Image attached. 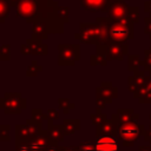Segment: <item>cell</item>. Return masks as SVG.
Listing matches in <instances>:
<instances>
[{
	"label": "cell",
	"instance_id": "cell-10",
	"mask_svg": "<svg viewBox=\"0 0 151 151\" xmlns=\"http://www.w3.org/2000/svg\"><path fill=\"white\" fill-rule=\"evenodd\" d=\"M112 0H80L81 7L90 12L107 13Z\"/></svg>",
	"mask_w": 151,
	"mask_h": 151
},
{
	"label": "cell",
	"instance_id": "cell-43",
	"mask_svg": "<svg viewBox=\"0 0 151 151\" xmlns=\"http://www.w3.org/2000/svg\"><path fill=\"white\" fill-rule=\"evenodd\" d=\"M149 73H150V76H151V72H149Z\"/></svg>",
	"mask_w": 151,
	"mask_h": 151
},
{
	"label": "cell",
	"instance_id": "cell-4",
	"mask_svg": "<svg viewBox=\"0 0 151 151\" xmlns=\"http://www.w3.org/2000/svg\"><path fill=\"white\" fill-rule=\"evenodd\" d=\"M80 59L79 44H59L58 45V64L60 66H71Z\"/></svg>",
	"mask_w": 151,
	"mask_h": 151
},
{
	"label": "cell",
	"instance_id": "cell-32",
	"mask_svg": "<svg viewBox=\"0 0 151 151\" xmlns=\"http://www.w3.org/2000/svg\"><path fill=\"white\" fill-rule=\"evenodd\" d=\"M11 126L9 125H0V138L1 140H9L11 139Z\"/></svg>",
	"mask_w": 151,
	"mask_h": 151
},
{
	"label": "cell",
	"instance_id": "cell-15",
	"mask_svg": "<svg viewBox=\"0 0 151 151\" xmlns=\"http://www.w3.org/2000/svg\"><path fill=\"white\" fill-rule=\"evenodd\" d=\"M26 42L29 46L31 50V54L32 55H47L48 53V46L46 44L42 42V40L39 39H34V38H29L26 40Z\"/></svg>",
	"mask_w": 151,
	"mask_h": 151
},
{
	"label": "cell",
	"instance_id": "cell-14",
	"mask_svg": "<svg viewBox=\"0 0 151 151\" xmlns=\"http://www.w3.org/2000/svg\"><path fill=\"white\" fill-rule=\"evenodd\" d=\"M147 77L143 71H137L134 72V76L129 78V90L134 94L137 93L145 84H146Z\"/></svg>",
	"mask_w": 151,
	"mask_h": 151
},
{
	"label": "cell",
	"instance_id": "cell-28",
	"mask_svg": "<svg viewBox=\"0 0 151 151\" xmlns=\"http://www.w3.org/2000/svg\"><path fill=\"white\" fill-rule=\"evenodd\" d=\"M106 119H107L106 114L100 113V109H99V107L97 109V113L91 114V120H92V124H93V125H98V124L103 123V122L106 120Z\"/></svg>",
	"mask_w": 151,
	"mask_h": 151
},
{
	"label": "cell",
	"instance_id": "cell-3",
	"mask_svg": "<svg viewBox=\"0 0 151 151\" xmlns=\"http://www.w3.org/2000/svg\"><path fill=\"white\" fill-rule=\"evenodd\" d=\"M118 125V137L123 142L124 146L133 145L134 140L139 138L140 134L145 132V127L137 123V120H127L119 123Z\"/></svg>",
	"mask_w": 151,
	"mask_h": 151
},
{
	"label": "cell",
	"instance_id": "cell-16",
	"mask_svg": "<svg viewBox=\"0 0 151 151\" xmlns=\"http://www.w3.org/2000/svg\"><path fill=\"white\" fill-rule=\"evenodd\" d=\"M139 116L137 113H134V111L132 109H119L117 111V113H114L112 116V120L116 124L119 123H124L127 120H138Z\"/></svg>",
	"mask_w": 151,
	"mask_h": 151
},
{
	"label": "cell",
	"instance_id": "cell-44",
	"mask_svg": "<svg viewBox=\"0 0 151 151\" xmlns=\"http://www.w3.org/2000/svg\"><path fill=\"white\" fill-rule=\"evenodd\" d=\"M0 140H1V138H0Z\"/></svg>",
	"mask_w": 151,
	"mask_h": 151
},
{
	"label": "cell",
	"instance_id": "cell-6",
	"mask_svg": "<svg viewBox=\"0 0 151 151\" xmlns=\"http://www.w3.org/2000/svg\"><path fill=\"white\" fill-rule=\"evenodd\" d=\"M97 52L106 57L107 60H123L129 53V45L126 42H110L107 45H96Z\"/></svg>",
	"mask_w": 151,
	"mask_h": 151
},
{
	"label": "cell",
	"instance_id": "cell-19",
	"mask_svg": "<svg viewBox=\"0 0 151 151\" xmlns=\"http://www.w3.org/2000/svg\"><path fill=\"white\" fill-rule=\"evenodd\" d=\"M63 126H64V131L65 134H72L76 131L80 130V122L79 119H65L63 122Z\"/></svg>",
	"mask_w": 151,
	"mask_h": 151
},
{
	"label": "cell",
	"instance_id": "cell-25",
	"mask_svg": "<svg viewBox=\"0 0 151 151\" xmlns=\"http://www.w3.org/2000/svg\"><path fill=\"white\" fill-rule=\"evenodd\" d=\"M11 9V2L8 0H0V17L6 20V18L9 14Z\"/></svg>",
	"mask_w": 151,
	"mask_h": 151
},
{
	"label": "cell",
	"instance_id": "cell-5",
	"mask_svg": "<svg viewBox=\"0 0 151 151\" xmlns=\"http://www.w3.org/2000/svg\"><path fill=\"white\" fill-rule=\"evenodd\" d=\"M26 107V99L20 93H5L0 99V109L7 114H19Z\"/></svg>",
	"mask_w": 151,
	"mask_h": 151
},
{
	"label": "cell",
	"instance_id": "cell-18",
	"mask_svg": "<svg viewBox=\"0 0 151 151\" xmlns=\"http://www.w3.org/2000/svg\"><path fill=\"white\" fill-rule=\"evenodd\" d=\"M97 94L113 99L118 96V91L116 87L112 86V83H101V85L97 87Z\"/></svg>",
	"mask_w": 151,
	"mask_h": 151
},
{
	"label": "cell",
	"instance_id": "cell-24",
	"mask_svg": "<svg viewBox=\"0 0 151 151\" xmlns=\"http://www.w3.org/2000/svg\"><path fill=\"white\" fill-rule=\"evenodd\" d=\"M58 104H59V105H58L59 109H61L65 114L68 113L71 109H74V105H73L67 98H59V99H58Z\"/></svg>",
	"mask_w": 151,
	"mask_h": 151
},
{
	"label": "cell",
	"instance_id": "cell-2",
	"mask_svg": "<svg viewBox=\"0 0 151 151\" xmlns=\"http://www.w3.org/2000/svg\"><path fill=\"white\" fill-rule=\"evenodd\" d=\"M132 38H133V22L126 19L116 20L110 17L109 29H107V44L110 42L124 44Z\"/></svg>",
	"mask_w": 151,
	"mask_h": 151
},
{
	"label": "cell",
	"instance_id": "cell-31",
	"mask_svg": "<svg viewBox=\"0 0 151 151\" xmlns=\"http://www.w3.org/2000/svg\"><path fill=\"white\" fill-rule=\"evenodd\" d=\"M144 55H145L144 61H143L144 68H145V71L151 72V47L144 51Z\"/></svg>",
	"mask_w": 151,
	"mask_h": 151
},
{
	"label": "cell",
	"instance_id": "cell-35",
	"mask_svg": "<svg viewBox=\"0 0 151 151\" xmlns=\"http://www.w3.org/2000/svg\"><path fill=\"white\" fill-rule=\"evenodd\" d=\"M144 24H145L144 32H145V34H147L149 38L151 39V15L144 18Z\"/></svg>",
	"mask_w": 151,
	"mask_h": 151
},
{
	"label": "cell",
	"instance_id": "cell-45",
	"mask_svg": "<svg viewBox=\"0 0 151 151\" xmlns=\"http://www.w3.org/2000/svg\"><path fill=\"white\" fill-rule=\"evenodd\" d=\"M150 143H151V142H150Z\"/></svg>",
	"mask_w": 151,
	"mask_h": 151
},
{
	"label": "cell",
	"instance_id": "cell-30",
	"mask_svg": "<svg viewBox=\"0 0 151 151\" xmlns=\"http://www.w3.org/2000/svg\"><path fill=\"white\" fill-rule=\"evenodd\" d=\"M31 113H32V119L35 122H42L44 119H46V114L42 113V109H32Z\"/></svg>",
	"mask_w": 151,
	"mask_h": 151
},
{
	"label": "cell",
	"instance_id": "cell-33",
	"mask_svg": "<svg viewBox=\"0 0 151 151\" xmlns=\"http://www.w3.org/2000/svg\"><path fill=\"white\" fill-rule=\"evenodd\" d=\"M111 100H112V99H110V98H106V97H103V96H100V94H97V98H96L97 107L103 109V107L106 106V104L111 103Z\"/></svg>",
	"mask_w": 151,
	"mask_h": 151
},
{
	"label": "cell",
	"instance_id": "cell-26",
	"mask_svg": "<svg viewBox=\"0 0 151 151\" xmlns=\"http://www.w3.org/2000/svg\"><path fill=\"white\" fill-rule=\"evenodd\" d=\"M106 57L101 53H96L93 55H91V65H101V66H105L106 65Z\"/></svg>",
	"mask_w": 151,
	"mask_h": 151
},
{
	"label": "cell",
	"instance_id": "cell-39",
	"mask_svg": "<svg viewBox=\"0 0 151 151\" xmlns=\"http://www.w3.org/2000/svg\"><path fill=\"white\" fill-rule=\"evenodd\" d=\"M60 151H77V146H60Z\"/></svg>",
	"mask_w": 151,
	"mask_h": 151
},
{
	"label": "cell",
	"instance_id": "cell-29",
	"mask_svg": "<svg viewBox=\"0 0 151 151\" xmlns=\"http://www.w3.org/2000/svg\"><path fill=\"white\" fill-rule=\"evenodd\" d=\"M77 151H96V143H92V142H81L77 146Z\"/></svg>",
	"mask_w": 151,
	"mask_h": 151
},
{
	"label": "cell",
	"instance_id": "cell-27",
	"mask_svg": "<svg viewBox=\"0 0 151 151\" xmlns=\"http://www.w3.org/2000/svg\"><path fill=\"white\" fill-rule=\"evenodd\" d=\"M0 60H11V45L4 44L0 46Z\"/></svg>",
	"mask_w": 151,
	"mask_h": 151
},
{
	"label": "cell",
	"instance_id": "cell-20",
	"mask_svg": "<svg viewBox=\"0 0 151 151\" xmlns=\"http://www.w3.org/2000/svg\"><path fill=\"white\" fill-rule=\"evenodd\" d=\"M57 17L63 24L70 22V8L67 6H59L57 11Z\"/></svg>",
	"mask_w": 151,
	"mask_h": 151
},
{
	"label": "cell",
	"instance_id": "cell-41",
	"mask_svg": "<svg viewBox=\"0 0 151 151\" xmlns=\"http://www.w3.org/2000/svg\"><path fill=\"white\" fill-rule=\"evenodd\" d=\"M8 1L11 2V6H13V7H17V5L19 2V0H8Z\"/></svg>",
	"mask_w": 151,
	"mask_h": 151
},
{
	"label": "cell",
	"instance_id": "cell-38",
	"mask_svg": "<svg viewBox=\"0 0 151 151\" xmlns=\"http://www.w3.org/2000/svg\"><path fill=\"white\" fill-rule=\"evenodd\" d=\"M144 11L151 15V0H147L144 2Z\"/></svg>",
	"mask_w": 151,
	"mask_h": 151
},
{
	"label": "cell",
	"instance_id": "cell-23",
	"mask_svg": "<svg viewBox=\"0 0 151 151\" xmlns=\"http://www.w3.org/2000/svg\"><path fill=\"white\" fill-rule=\"evenodd\" d=\"M41 71H42V66H40L35 60H32L31 65L27 67L26 76L27 77H35L38 74V72H41Z\"/></svg>",
	"mask_w": 151,
	"mask_h": 151
},
{
	"label": "cell",
	"instance_id": "cell-17",
	"mask_svg": "<svg viewBox=\"0 0 151 151\" xmlns=\"http://www.w3.org/2000/svg\"><path fill=\"white\" fill-rule=\"evenodd\" d=\"M47 136L53 140V142H61L65 137V131H64V126L63 125H57L53 124L52 120H48V129L46 131Z\"/></svg>",
	"mask_w": 151,
	"mask_h": 151
},
{
	"label": "cell",
	"instance_id": "cell-36",
	"mask_svg": "<svg viewBox=\"0 0 151 151\" xmlns=\"http://www.w3.org/2000/svg\"><path fill=\"white\" fill-rule=\"evenodd\" d=\"M20 52H21V54H24V55L31 54V50H29V46H28L27 42L21 44V46H20Z\"/></svg>",
	"mask_w": 151,
	"mask_h": 151
},
{
	"label": "cell",
	"instance_id": "cell-8",
	"mask_svg": "<svg viewBox=\"0 0 151 151\" xmlns=\"http://www.w3.org/2000/svg\"><path fill=\"white\" fill-rule=\"evenodd\" d=\"M41 122H35L32 118L26 120L24 125H15V138L22 140H29L42 132Z\"/></svg>",
	"mask_w": 151,
	"mask_h": 151
},
{
	"label": "cell",
	"instance_id": "cell-37",
	"mask_svg": "<svg viewBox=\"0 0 151 151\" xmlns=\"http://www.w3.org/2000/svg\"><path fill=\"white\" fill-rule=\"evenodd\" d=\"M44 151H60V146L58 145V143H53V144L48 145Z\"/></svg>",
	"mask_w": 151,
	"mask_h": 151
},
{
	"label": "cell",
	"instance_id": "cell-1",
	"mask_svg": "<svg viewBox=\"0 0 151 151\" xmlns=\"http://www.w3.org/2000/svg\"><path fill=\"white\" fill-rule=\"evenodd\" d=\"M58 7L59 4L54 0H19L15 8L18 18H25L29 24L46 20L48 22L50 33L61 34L65 24L57 17Z\"/></svg>",
	"mask_w": 151,
	"mask_h": 151
},
{
	"label": "cell",
	"instance_id": "cell-40",
	"mask_svg": "<svg viewBox=\"0 0 151 151\" xmlns=\"http://www.w3.org/2000/svg\"><path fill=\"white\" fill-rule=\"evenodd\" d=\"M138 151H151V146H140Z\"/></svg>",
	"mask_w": 151,
	"mask_h": 151
},
{
	"label": "cell",
	"instance_id": "cell-12",
	"mask_svg": "<svg viewBox=\"0 0 151 151\" xmlns=\"http://www.w3.org/2000/svg\"><path fill=\"white\" fill-rule=\"evenodd\" d=\"M96 134L97 137L100 136H118V125L111 120H104L103 123L96 125Z\"/></svg>",
	"mask_w": 151,
	"mask_h": 151
},
{
	"label": "cell",
	"instance_id": "cell-9",
	"mask_svg": "<svg viewBox=\"0 0 151 151\" xmlns=\"http://www.w3.org/2000/svg\"><path fill=\"white\" fill-rule=\"evenodd\" d=\"M127 11H129V6L124 0H112L107 13H109V17H111L112 19L123 20V19H126Z\"/></svg>",
	"mask_w": 151,
	"mask_h": 151
},
{
	"label": "cell",
	"instance_id": "cell-42",
	"mask_svg": "<svg viewBox=\"0 0 151 151\" xmlns=\"http://www.w3.org/2000/svg\"><path fill=\"white\" fill-rule=\"evenodd\" d=\"M2 22H5V19H2V18L0 17V24H2Z\"/></svg>",
	"mask_w": 151,
	"mask_h": 151
},
{
	"label": "cell",
	"instance_id": "cell-13",
	"mask_svg": "<svg viewBox=\"0 0 151 151\" xmlns=\"http://www.w3.org/2000/svg\"><path fill=\"white\" fill-rule=\"evenodd\" d=\"M32 38L39 39V40H45L48 38L50 29H48V22L46 20H39L35 21L32 26Z\"/></svg>",
	"mask_w": 151,
	"mask_h": 151
},
{
	"label": "cell",
	"instance_id": "cell-11",
	"mask_svg": "<svg viewBox=\"0 0 151 151\" xmlns=\"http://www.w3.org/2000/svg\"><path fill=\"white\" fill-rule=\"evenodd\" d=\"M97 138L96 151H118V144L114 136H100Z\"/></svg>",
	"mask_w": 151,
	"mask_h": 151
},
{
	"label": "cell",
	"instance_id": "cell-7",
	"mask_svg": "<svg viewBox=\"0 0 151 151\" xmlns=\"http://www.w3.org/2000/svg\"><path fill=\"white\" fill-rule=\"evenodd\" d=\"M79 33L74 34V38L84 44L97 45L99 38V27L97 22H81L79 25Z\"/></svg>",
	"mask_w": 151,
	"mask_h": 151
},
{
	"label": "cell",
	"instance_id": "cell-21",
	"mask_svg": "<svg viewBox=\"0 0 151 151\" xmlns=\"http://www.w3.org/2000/svg\"><path fill=\"white\" fill-rule=\"evenodd\" d=\"M126 19L129 21L133 22V24L139 21V8H138V6H129Z\"/></svg>",
	"mask_w": 151,
	"mask_h": 151
},
{
	"label": "cell",
	"instance_id": "cell-22",
	"mask_svg": "<svg viewBox=\"0 0 151 151\" xmlns=\"http://www.w3.org/2000/svg\"><path fill=\"white\" fill-rule=\"evenodd\" d=\"M143 65V61L139 60L138 55H129V71L137 72L139 71V66Z\"/></svg>",
	"mask_w": 151,
	"mask_h": 151
},
{
	"label": "cell",
	"instance_id": "cell-34",
	"mask_svg": "<svg viewBox=\"0 0 151 151\" xmlns=\"http://www.w3.org/2000/svg\"><path fill=\"white\" fill-rule=\"evenodd\" d=\"M59 118V112L54 109H50L47 110V113H46V119L47 120H57Z\"/></svg>",
	"mask_w": 151,
	"mask_h": 151
}]
</instances>
